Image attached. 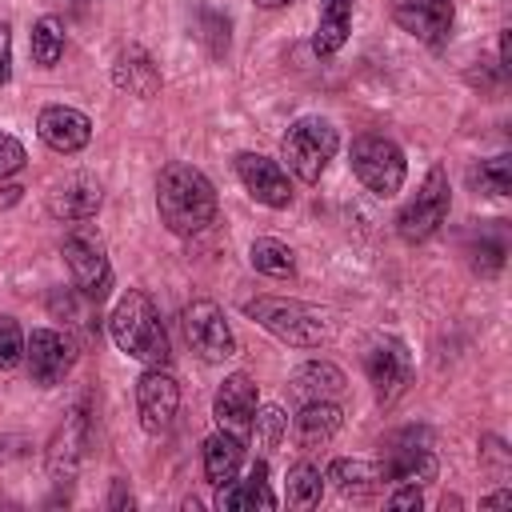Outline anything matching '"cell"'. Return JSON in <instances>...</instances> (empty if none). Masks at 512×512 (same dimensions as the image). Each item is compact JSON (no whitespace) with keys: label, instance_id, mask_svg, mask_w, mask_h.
Segmentation results:
<instances>
[{"label":"cell","instance_id":"8992f818","mask_svg":"<svg viewBox=\"0 0 512 512\" xmlns=\"http://www.w3.org/2000/svg\"><path fill=\"white\" fill-rule=\"evenodd\" d=\"M448 208H452L448 172L436 164V168H428V176H424V184L416 188V196L396 212V232H400V240H404V244L428 240V236L444 224Z\"/></svg>","mask_w":512,"mask_h":512},{"label":"cell","instance_id":"83f0119b","mask_svg":"<svg viewBox=\"0 0 512 512\" xmlns=\"http://www.w3.org/2000/svg\"><path fill=\"white\" fill-rule=\"evenodd\" d=\"M60 56H64V24L56 16H40L32 24V60L40 68H56Z\"/></svg>","mask_w":512,"mask_h":512},{"label":"cell","instance_id":"d4e9b609","mask_svg":"<svg viewBox=\"0 0 512 512\" xmlns=\"http://www.w3.org/2000/svg\"><path fill=\"white\" fill-rule=\"evenodd\" d=\"M352 32V0H324L320 4V20H316V36H312V48L320 56H332L344 48Z\"/></svg>","mask_w":512,"mask_h":512},{"label":"cell","instance_id":"484cf974","mask_svg":"<svg viewBox=\"0 0 512 512\" xmlns=\"http://www.w3.org/2000/svg\"><path fill=\"white\" fill-rule=\"evenodd\" d=\"M320 496H324V472L316 464H308V460L292 464L288 476H284V500H288V508H316Z\"/></svg>","mask_w":512,"mask_h":512},{"label":"cell","instance_id":"9c48e42d","mask_svg":"<svg viewBox=\"0 0 512 512\" xmlns=\"http://www.w3.org/2000/svg\"><path fill=\"white\" fill-rule=\"evenodd\" d=\"M440 472L424 432L408 428V432H396L380 456V476L392 480V484H432Z\"/></svg>","mask_w":512,"mask_h":512},{"label":"cell","instance_id":"8fae6325","mask_svg":"<svg viewBox=\"0 0 512 512\" xmlns=\"http://www.w3.org/2000/svg\"><path fill=\"white\" fill-rule=\"evenodd\" d=\"M176 408H180V384L164 368H144L136 380V412H140L144 432L152 436L168 432Z\"/></svg>","mask_w":512,"mask_h":512},{"label":"cell","instance_id":"f35d334b","mask_svg":"<svg viewBox=\"0 0 512 512\" xmlns=\"http://www.w3.org/2000/svg\"><path fill=\"white\" fill-rule=\"evenodd\" d=\"M260 8H284V4H292V0H256Z\"/></svg>","mask_w":512,"mask_h":512},{"label":"cell","instance_id":"d6a6232c","mask_svg":"<svg viewBox=\"0 0 512 512\" xmlns=\"http://www.w3.org/2000/svg\"><path fill=\"white\" fill-rule=\"evenodd\" d=\"M20 168H24V144L16 136L0 132V180L12 176V172H20Z\"/></svg>","mask_w":512,"mask_h":512},{"label":"cell","instance_id":"7a4b0ae2","mask_svg":"<svg viewBox=\"0 0 512 512\" xmlns=\"http://www.w3.org/2000/svg\"><path fill=\"white\" fill-rule=\"evenodd\" d=\"M108 332H112V344H116L124 356L140 360L144 368H164V364L172 360L164 320H160L152 296L140 292V288H128V292L116 300V308H112V316H108Z\"/></svg>","mask_w":512,"mask_h":512},{"label":"cell","instance_id":"cb8c5ba5","mask_svg":"<svg viewBox=\"0 0 512 512\" xmlns=\"http://www.w3.org/2000/svg\"><path fill=\"white\" fill-rule=\"evenodd\" d=\"M80 444H84V412H72L64 420V428L56 432L52 448H48V472L56 484H68L72 472H76V460H80Z\"/></svg>","mask_w":512,"mask_h":512},{"label":"cell","instance_id":"9a60e30c","mask_svg":"<svg viewBox=\"0 0 512 512\" xmlns=\"http://www.w3.org/2000/svg\"><path fill=\"white\" fill-rule=\"evenodd\" d=\"M36 136L60 152V156H72L80 152L88 140H92V120L80 112V108H68V104H48L36 120Z\"/></svg>","mask_w":512,"mask_h":512},{"label":"cell","instance_id":"ac0fdd59","mask_svg":"<svg viewBox=\"0 0 512 512\" xmlns=\"http://www.w3.org/2000/svg\"><path fill=\"white\" fill-rule=\"evenodd\" d=\"M112 84L120 92H132L140 100H152L160 92V68L152 64V56L140 48V44H128L116 52L112 60Z\"/></svg>","mask_w":512,"mask_h":512},{"label":"cell","instance_id":"1f68e13d","mask_svg":"<svg viewBox=\"0 0 512 512\" xmlns=\"http://www.w3.org/2000/svg\"><path fill=\"white\" fill-rule=\"evenodd\" d=\"M24 360V332L12 316H0V372Z\"/></svg>","mask_w":512,"mask_h":512},{"label":"cell","instance_id":"74e56055","mask_svg":"<svg viewBox=\"0 0 512 512\" xmlns=\"http://www.w3.org/2000/svg\"><path fill=\"white\" fill-rule=\"evenodd\" d=\"M20 192H24V188H16V184H4V188H0V208L16 204V200H20Z\"/></svg>","mask_w":512,"mask_h":512},{"label":"cell","instance_id":"277c9868","mask_svg":"<svg viewBox=\"0 0 512 512\" xmlns=\"http://www.w3.org/2000/svg\"><path fill=\"white\" fill-rule=\"evenodd\" d=\"M336 144H340V136L324 116H300L284 132V160H288L296 180L316 184L320 172L328 168V160L336 156Z\"/></svg>","mask_w":512,"mask_h":512},{"label":"cell","instance_id":"4fadbf2b","mask_svg":"<svg viewBox=\"0 0 512 512\" xmlns=\"http://www.w3.org/2000/svg\"><path fill=\"white\" fill-rule=\"evenodd\" d=\"M364 372H368V380L376 388V400L380 404H392L408 388V380H412L408 348L400 340H376L368 348V356H364Z\"/></svg>","mask_w":512,"mask_h":512},{"label":"cell","instance_id":"2e32d148","mask_svg":"<svg viewBox=\"0 0 512 512\" xmlns=\"http://www.w3.org/2000/svg\"><path fill=\"white\" fill-rule=\"evenodd\" d=\"M212 416H216V424H220L224 432L244 436V432L252 428V416H256V384H252V376L232 372V376L216 388V396H212Z\"/></svg>","mask_w":512,"mask_h":512},{"label":"cell","instance_id":"6da1fadb","mask_svg":"<svg viewBox=\"0 0 512 512\" xmlns=\"http://www.w3.org/2000/svg\"><path fill=\"white\" fill-rule=\"evenodd\" d=\"M156 212L168 232L200 236L216 220V188L196 164L172 160L156 176Z\"/></svg>","mask_w":512,"mask_h":512},{"label":"cell","instance_id":"e0dca14e","mask_svg":"<svg viewBox=\"0 0 512 512\" xmlns=\"http://www.w3.org/2000/svg\"><path fill=\"white\" fill-rule=\"evenodd\" d=\"M100 200H104L100 180L76 172V176L60 180V184L48 192V212H52L56 220H88V216H96Z\"/></svg>","mask_w":512,"mask_h":512},{"label":"cell","instance_id":"d590c367","mask_svg":"<svg viewBox=\"0 0 512 512\" xmlns=\"http://www.w3.org/2000/svg\"><path fill=\"white\" fill-rule=\"evenodd\" d=\"M108 504H112V508H124V504L132 508V496L124 492V480H116V484H112V500H108Z\"/></svg>","mask_w":512,"mask_h":512},{"label":"cell","instance_id":"603a6c76","mask_svg":"<svg viewBox=\"0 0 512 512\" xmlns=\"http://www.w3.org/2000/svg\"><path fill=\"white\" fill-rule=\"evenodd\" d=\"M324 480H332L336 492L340 496H352V500H364V496L380 492V484H384L380 464H372V460H332L328 472H324Z\"/></svg>","mask_w":512,"mask_h":512},{"label":"cell","instance_id":"44dd1931","mask_svg":"<svg viewBox=\"0 0 512 512\" xmlns=\"http://www.w3.org/2000/svg\"><path fill=\"white\" fill-rule=\"evenodd\" d=\"M344 372L336 368V364H328V360H308V364H300L296 372H292V380H288V388H292V396L296 400H336L340 392H344Z\"/></svg>","mask_w":512,"mask_h":512},{"label":"cell","instance_id":"7c38bea8","mask_svg":"<svg viewBox=\"0 0 512 512\" xmlns=\"http://www.w3.org/2000/svg\"><path fill=\"white\" fill-rule=\"evenodd\" d=\"M232 168H236V176H240V184L248 188L252 200H260V204H268V208H288V204H292L288 172H284L276 160H268V156H260V152H240V156L232 160Z\"/></svg>","mask_w":512,"mask_h":512},{"label":"cell","instance_id":"30bf717a","mask_svg":"<svg viewBox=\"0 0 512 512\" xmlns=\"http://www.w3.org/2000/svg\"><path fill=\"white\" fill-rule=\"evenodd\" d=\"M72 360H76V348L64 332L56 328H36L28 340H24V364H28V376L32 384L40 388H52L60 384L68 372H72Z\"/></svg>","mask_w":512,"mask_h":512},{"label":"cell","instance_id":"4dcf8cb0","mask_svg":"<svg viewBox=\"0 0 512 512\" xmlns=\"http://www.w3.org/2000/svg\"><path fill=\"white\" fill-rule=\"evenodd\" d=\"M284 428H288L284 412H280L276 404H268V408H256V416H252V428H248V432H256V448H260V452H272V448H280Z\"/></svg>","mask_w":512,"mask_h":512},{"label":"cell","instance_id":"3957f363","mask_svg":"<svg viewBox=\"0 0 512 512\" xmlns=\"http://www.w3.org/2000/svg\"><path fill=\"white\" fill-rule=\"evenodd\" d=\"M244 316H252L260 328H268L276 340H284L292 348H320L336 332L324 308L304 304V300H284V296L244 300Z\"/></svg>","mask_w":512,"mask_h":512},{"label":"cell","instance_id":"836d02e7","mask_svg":"<svg viewBox=\"0 0 512 512\" xmlns=\"http://www.w3.org/2000/svg\"><path fill=\"white\" fill-rule=\"evenodd\" d=\"M424 500H420V488L416 484H404L400 492H392L388 496V508H396V512H404V508H420Z\"/></svg>","mask_w":512,"mask_h":512},{"label":"cell","instance_id":"ba28073f","mask_svg":"<svg viewBox=\"0 0 512 512\" xmlns=\"http://www.w3.org/2000/svg\"><path fill=\"white\" fill-rule=\"evenodd\" d=\"M184 336L192 344V352L204 360V364H220L236 352V336H232V324L224 316V308L216 300H192L184 308Z\"/></svg>","mask_w":512,"mask_h":512},{"label":"cell","instance_id":"f546056e","mask_svg":"<svg viewBox=\"0 0 512 512\" xmlns=\"http://www.w3.org/2000/svg\"><path fill=\"white\" fill-rule=\"evenodd\" d=\"M504 256H508V244H504V232L500 228H480V240L472 248V268L492 276L504 268Z\"/></svg>","mask_w":512,"mask_h":512},{"label":"cell","instance_id":"f1b7e54d","mask_svg":"<svg viewBox=\"0 0 512 512\" xmlns=\"http://www.w3.org/2000/svg\"><path fill=\"white\" fill-rule=\"evenodd\" d=\"M468 180H472V188H480L484 196H508V188H512V156L480 160V168H472Z\"/></svg>","mask_w":512,"mask_h":512},{"label":"cell","instance_id":"7402d4cb","mask_svg":"<svg viewBox=\"0 0 512 512\" xmlns=\"http://www.w3.org/2000/svg\"><path fill=\"white\" fill-rule=\"evenodd\" d=\"M240 460H244V436H236V432H216V436H208L204 440V476H208V484H228V480H236V472H240Z\"/></svg>","mask_w":512,"mask_h":512},{"label":"cell","instance_id":"5bb4252c","mask_svg":"<svg viewBox=\"0 0 512 512\" xmlns=\"http://www.w3.org/2000/svg\"><path fill=\"white\" fill-rule=\"evenodd\" d=\"M392 20L424 44H444L456 24V4L452 0H392Z\"/></svg>","mask_w":512,"mask_h":512},{"label":"cell","instance_id":"e575fe53","mask_svg":"<svg viewBox=\"0 0 512 512\" xmlns=\"http://www.w3.org/2000/svg\"><path fill=\"white\" fill-rule=\"evenodd\" d=\"M12 76V32L8 24H0V84Z\"/></svg>","mask_w":512,"mask_h":512},{"label":"cell","instance_id":"52a82bcc","mask_svg":"<svg viewBox=\"0 0 512 512\" xmlns=\"http://www.w3.org/2000/svg\"><path fill=\"white\" fill-rule=\"evenodd\" d=\"M60 256H64V264H68L72 288H76L84 300L100 304V300L108 296V288H112V264H108V256H104V244H100L96 236H88V232H68L64 244H60Z\"/></svg>","mask_w":512,"mask_h":512},{"label":"cell","instance_id":"8d00e7d4","mask_svg":"<svg viewBox=\"0 0 512 512\" xmlns=\"http://www.w3.org/2000/svg\"><path fill=\"white\" fill-rule=\"evenodd\" d=\"M508 504H512V492H492L480 500V508H508Z\"/></svg>","mask_w":512,"mask_h":512},{"label":"cell","instance_id":"4316f807","mask_svg":"<svg viewBox=\"0 0 512 512\" xmlns=\"http://www.w3.org/2000/svg\"><path fill=\"white\" fill-rule=\"evenodd\" d=\"M248 260L264 276H292V268H296L292 248L284 240H276V236H256L252 248H248Z\"/></svg>","mask_w":512,"mask_h":512},{"label":"cell","instance_id":"5b68a950","mask_svg":"<svg viewBox=\"0 0 512 512\" xmlns=\"http://www.w3.org/2000/svg\"><path fill=\"white\" fill-rule=\"evenodd\" d=\"M348 160H352L356 180H360L372 196H396L400 184H404V172H408L400 144L388 140V136H372V132L352 140Z\"/></svg>","mask_w":512,"mask_h":512},{"label":"cell","instance_id":"d6986e66","mask_svg":"<svg viewBox=\"0 0 512 512\" xmlns=\"http://www.w3.org/2000/svg\"><path fill=\"white\" fill-rule=\"evenodd\" d=\"M340 424H344V412L336 400H308L292 424V436L304 452H312V448H324L340 432Z\"/></svg>","mask_w":512,"mask_h":512},{"label":"cell","instance_id":"ffe728a7","mask_svg":"<svg viewBox=\"0 0 512 512\" xmlns=\"http://www.w3.org/2000/svg\"><path fill=\"white\" fill-rule=\"evenodd\" d=\"M216 508H224V512H240V508H264V512H272L276 508V496L268 488V460H256L252 472H248V480L220 484Z\"/></svg>","mask_w":512,"mask_h":512}]
</instances>
